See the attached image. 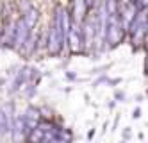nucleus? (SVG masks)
<instances>
[{
    "label": "nucleus",
    "instance_id": "nucleus-4",
    "mask_svg": "<svg viewBox=\"0 0 148 143\" xmlns=\"http://www.w3.org/2000/svg\"><path fill=\"white\" fill-rule=\"evenodd\" d=\"M11 124H13V113H11V104H7L0 107V136L9 133Z\"/></svg>",
    "mask_w": 148,
    "mask_h": 143
},
{
    "label": "nucleus",
    "instance_id": "nucleus-5",
    "mask_svg": "<svg viewBox=\"0 0 148 143\" xmlns=\"http://www.w3.org/2000/svg\"><path fill=\"white\" fill-rule=\"evenodd\" d=\"M29 75H30V72H29V68H23L22 72L18 73V77H16V81L13 82V90L11 91H18L22 86H29Z\"/></svg>",
    "mask_w": 148,
    "mask_h": 143
},
{
    "label": "nucleus",
    "instance_id": "nucleus-3",
    "mask_svg": "<svg viewBox=\"0 0 148 143\" xmlns=\"http://www.w3.org/2000/svg\"><path fill=\"white\" fill-rule=\"evenodd\" d=\"M22 118H23L25 131H27V136H29L30 131H32V129H34V127L41 122L39 109H36V107H27V111H25V115H22Z\"/></svg>",
    "mask_w": 148,
    "mask_h": 143
},
{
    "label": "nucleus",
    "instance_id": "nucleus-7",
    "mask_svg": "<svg viewBox=\"0 0 148 143\" xmlns=\"http://www.w3.org/2000/svg\"><path fill=\"white\" fill-rule=\"evenodd\" d=\"M0 13H2V0H0Z\"/></svg>",
    "mask_w": 148,
    "mask_h": 143
},
{
    "label": "nucleus",
    "instance_id": "nucleus-2",
    "mask_svg": "<svg viewBox=\"0 0 148 143\" xmlns=\"http://www.w3.org/2000/svg\"><path fill=\"white\" fill-rule=\"evenodd\" d=\"M105 39L111 47L118 45L123 38V27H121V21H120V15L118 11L111 15H105Z\"/></svg>",
    "mask_w": 148,
    "mask_h": 143
},
{
    "label": "nucleus",
    "instance_id": "nucleus-1",
    "mask_svg": "<svg viewBox=\"0 0 148 143\" xmlns=\"http://www.w3.org/2000/svg\"><path fill=\"white\" fill-rule=\"evenodd\" d=\"M70 32V20H68V13L61 6L56 9L54 15V21L50 27V34H48V50L50 54H59L62 50V45L66 43Z\"/></svg>",
    "mask_w": 148,
    "mask_h": 143
},
{
    "label": "nucleus",
    "instance_id": "nucleus-6",
    "mask_svg": "<svg viewBox=\"0 0 148 143\" xmlns=\"http://www.w3.org/2000/svg\"><path fill=\"white\" fill-rule=\"evenodd\" d=\"M84 2V11H89L95 7V4H97V0H82Z\"/></svg>",
    "mask_w": 148,
    "mask_h": 143
},
{
    "label": "nucleus",
    "instance_id": "nucleus-8",
    "mask_svg": "<svg viewBox=\"0 0 148 143\" xmlns=\"http://www.w3.org/2000/svg\"><path fill=\"white\" fill-rule=\"evenodd\" d=\"M0 43H2V30H0Z\"/></svg>",
    "mask_w": 148,
    "mask_h": 143
}]
</instances>
